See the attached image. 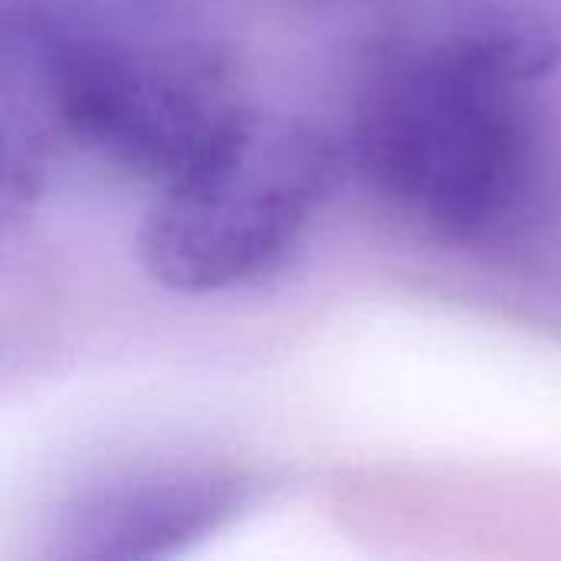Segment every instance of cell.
<instances>
[{
    "label": "cell",
    "mask_w": 561,
    "mask_h": 561,
    "mask_svg": "<svg viewBox=\"0 0 561 561\" xmlns=\"http://www.w3.org/2000/svg\"><path fill=\"white\" fill-rule=\"evenodd\" d=\"M10 145L66 141L154 191L247 108L227 49L158 0H3Z\"/></svg>",
    "instance_id": "1"
},
{
    "label": "cell",
    "mask_w": 561,
    "mask_h": 561,
    "mask_svg": "<svg viewBox=\"0 0 561 561\" xmlns=\"http://www.w3.org/2000/svg\"><path fill=\"white\" fill-rule=\"evenodd\" d=\"M352 158L365 184L440 240L496 247L542 217L549 135L529 85L447 39L381 53L355 105Z\"/></svg>",
    "instance_id": "2"
},
{
    "label": "cell",
    "mask_w": 561,
    "mask_h": 561,
    "mask_svg": "<svg viewBox=\"0 0 561 561\" xmlns=\"http://www.w3.org/2000/svg\"><path fill=\"white\" fill-rule=\"evenodd\" d=\"M342 151L306 118L250 105L161 184L138 230L151 283L210 296L276 270L329 204Z\"/></svg>",
    "instance_id": "3"
},
{
    "label": "cell",
    "mask_w": 561,
    "mask_h": 561,
    "mask_svg": "<svg viewBox=\"0 0 561 561\" xmlns=\"http://www.w3.org/2000/svg\"><path fill=\"white\" fill-rule=\"evenodd\" d=\"M237 503L233 480L214 473H158L99 490L69 526L72 556L135 559L164 552V542L197 536Z\"/></svg>",
    "instance_id": "4"
},
{
    "label": "cell",
    "mask_w": 561,
    "mask_h": 561,
    "mask_svg": "<svg viewBox=\"0 0 561 561\" xmlns=\"http://www.w3.org/2000/svg\"><path fill=\"white\" fill-rule=\"evenodd\" d=\"M444 39L533 89L561 69V0H444Z\"/></svg>",
    "instance_id": "5"
}]
</instances>
